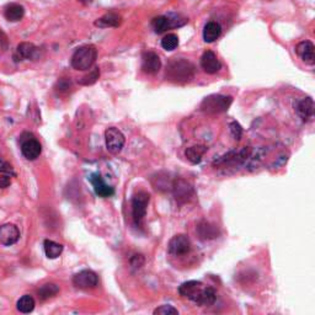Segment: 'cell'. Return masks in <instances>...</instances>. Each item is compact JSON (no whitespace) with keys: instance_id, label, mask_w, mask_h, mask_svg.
Returning a JSON list of instances; mask_svg holds the SVG:
<instances>
[{"instance_id":"cell-15","label":"cell","mask_w":315,"mask_h":315,"mask_svg":"<svg viewBox=\"0 0 315 315\" xmlns=\"http://www.w3.org/2000/svg\"><path fill=\"white\" fill-rule=\"evenodd\" d=\"M203 287H205V285L199 281H187L179 287V293H180V296L184 297V298L196 302L197 297L199 296Z\"/></svg>"},{"instance_id":"cell-2","label":"cell","mask_w":315,"mask_h":315,"mask_svg":"<svg viewBox=\"0 0 315 315\" xmlns=\"http://www.w3.org/2000/svg\"><path fill=\"white\" fill-rule=\"evenodd\" d=\"M98 58V49L95 46L87 45L83 47H79L72 55V67L75 70H80V72H85L89 70Z\"/></svg>"},{"instance_id":"cell-5","label":"cell","mask_w":315,"mask_h":315,"mask_svg":"<svg viewBox=\"0 0 315 315\" xmlns=\"http://www.w3.org/2000/svg\"><path fill=\"white\" fill-rule=\"evenodd\" d=\"M105 142L106 149L111 154H119L121 150L123 149V147H125L126 137L119 128L110 127L105 131Z\"/></svg>"},{"instance_id":"cell-24","label":"cell","mask_w":315,"mask_h":315,"mask_svg":"<svg viewBox=\"0 0 315 315\" xmlns=\"http://www.w3.org/2000/svg\"><path fill=\"white\" fill-rule=\"evenodd\" d=\"M207 150L208 148L206 146H193L185 150V155H186L187 160H190L192 164H199Z\"/></svg>"},{"instance_id":"cell-20","label":"cell","mask_w":315,"mask_h":315,"mask_svg":"<svg viewBox=\"0 0 315 315\" xmlns=\"http://www.w3.org/2000/svg\"><path fill=\"white\" fill-rule=\"evenodd\" d=\"M222 35V26L216 21H210L206 23L203 28V40L207 43L216 42L218 38Z\"/></svg>"},{"instance_id":"cell-17","label":"cell","mask_w":315,"mask_h":315,"mask_svg":"<svg viewBox=\"0 0 315 315\" xmlns=\"http://www.w3.org/2000/svg\"><path fill=\"white\" fill-rule=\"evenodd\" d=\"M90 182L93 184L94 190H95V193L99 197H102V198H107V197H111L114 195V190L113 187H111L110 185H107L104 181V179L101 178L100 174H93L90 176Z\"/></svg>"},{"instance_id":"cell-29","label":"cell","mask_w":315,"mask_h":315,"mask_svg":"<svg viewBox=\"0 0 315 315\" xmlns=\"http://www.w3.org/2000/svg\"><path fill=\"white\" fill-rule=\"evenodd\" d=\"M179 46V37L178 35L175 34H169L166 36H164L163 40H161V47H163L165 51L171 52L174 49L178 48Z\"/></svg>"},{"instance_id":"cell-25","label":"cell","mask_w":315,"mask_h":315,"mask_svg":"<svg viewBox=\"0 0 315 315\" xmlns=\"http://www.w3.org/2000/svg\"><path fill=\"white\" fill-rule=\"evenodd\" d=\"M35 305H36V302H35L34 297L30 296V294H25V296H22L16 303L17 310L23 314L31 313V311L35 309Z\"/></svg>"},{"instance_id":"cell-30","label":"cell","mask_w":315,"mask_h":315,"mask_svg":"<svg viewBox=\"0 0 315 315\" xmlns=\"http://www.w3.org/2000/svg\"><path fill=\"white\" fill-rule=\"evenodd\" d=\"M179 310L176 308H174L173 305L165 304L161 305V307L157 308L154 310V315H178Z\"/></svg>"},{"instance_id":"cell-12","label":"cell","mask_w":315,"mask_h":315,"mask_svg":"<svg viewBox=\"0 0 315 315\" xmlns=\"http://www.w3.org/2000/svg\"><path fill=\"white\" fill-rule=\"evenodd\" d=\"M40 54V48L30 42H21L17 46L15 54H14V60L15 62L21 61H35L38 58Z\"/></svg>"},{"instance_id":"cell-27","label":"cell","mask_w":315,"mask_h":315,"mask_svg":"<svg viewBox=\"0 0 315 315\" xmlns=\"http://www.w3.org/2000/svg\"><path fill=\"white\" fill-rule=\"evenodd\" d=\"M60 293V285L55 283H46L38 290V297L42 300L53 298Z\"/></svg>"},{"instance_id":"cell-19","label":"cell","mask_w":315,"mask_h":315,"mask_svg":"<svg viewBox=\"0 0 315 315\" xmlns=\"http://www.w3.org/2000/svg\"><path fill=\"white\" fill-rule=\"evenodd\" d=\"M96 27L100 28H108V27H119L122 23V16L119 15L117 13H107L101 17H99L95 22Z\"/></svg>"},{"instance_id":"cell-32","label":"cell","mask_w":315,"mask_h":315,"mask_svg":"<svg viewBox=\"0 0 315 315\" xmlns=\"http://www.w3.org/2000/svg\"><path fill=\"white\" fill-rule=\"evenodd\" d=\"M0 174H5V175L15 176L16 174L14 171V167L8 163V161L0 160Z\"/></svg>"},{"instance_id":"cell-9","label":"cell","mask_w":315,"mask_h":315,"mask_svg":"<svg viewBox=\"0 0 315 315\" xmlns=\"http://www.w3.org/2000/svg\"><path fill=\"white\" fill-rule=\"evenodd\" d=\"M73 283L80 290H93L99 283V277L94 271L83 270L73 277Z\"/></svg>"},{"instance_id":"cell-16","label":"cell","mask_w":315,"mask_h":315,"mask_svg":"<svg viewBox=\"0 0 315 315\" xmlns=\"http://www.w3.org/2000/svg\"><path fill=\"white\" fill-rule=\"evenodd\" d=\"M296 52L304 63L309 64V66H313L315 63V47L310 41H302V42H299L296 47Z\"/></svg>"},{"instance_id":"cell-3","label":"cell","mask_w":315,"mask_h":315,"mask_svg":"<svg viewBox=\"0 0 315 315\" xmlns=\"http://www.w3.org/2000/svg\"><path fill=\"white\" fill-rule=\"evenodd\" d=\"M232 102H233L232 96L214 94V95H210L206 99H203L201 104V110L207 114H218L228 111Z\"/></svg>"},{"instance_id":"cell-14","label":"cell","mask_w":315,"mask_h":315,"mask_svg":"<svg viewBox=\"0 0 315 315\" xmlns=\"http://www.w3.org/2000/svg\"><path fill=\"white\" fill-rule=\"evenodd\" d=\"M201 67L207 74H216L222 69V63L213 51H206L201 57Z\"/></svg>"},{"instance_id":"cell-22","label":"cell","mask_w":315,"mask_h":315,"mask_svg":"<svg viewBox=\"0 0 315 315\" xmlns=\"http://www.w3.org/2000/svg\"><path fill=\"white\" fill-rule=\"evenodd\" d=\"M197 233H198L199 238H201L202 240L216 239L218 234H219L217 226L211 224L207 220H202V222L199 223L198 226H197Z\"/></svg>"},{"instance_id":"cell-13","label":"cell","mask_w":315,"mask_h":315,"mask_svg":"<svg viewBox=\"0 0 315 315\" xmlns=\"http://www.w3.org/2000/svg\"><path fill=\"white\" fill-rule=\"evenodd\" d=\"M21 153L27 160H36L40 157L41 153H42V147L36 138H34V135H30V138L23 140L21 143Z\"/></svg>"},{"instance_id":"cell-6","label":"cell","mask_w":315,"mask_h":315,"mask_svg":"<svg viewBox=\"0 0 315 315\" xmlns=\"http://www.w3.org/2000/svg\"><path fill=\"white\" fill-rule=\"evenodd\" d=\"M179 15H161L153 19L152 27L155 34H163L167 30H171L174 27H180L186 22H180Z\"/></svg>"},{"instance_id":"cell-31","label":"cell","mask_w":315,"mask_h":315,"mask_svg":"<svg viewBox=\"0 0 315 315\" xmlns=\"http://www.w3.org/2000/svg\"><path fill=\"white\" fill-rule=\"evenodd\" d=\"M229 128H231L233 138H234L235 140H240L241 134H243V128H241L239 123H238L237 121H233V122H231V125H229Z\"/></svg>"},{"instance_id":"cell-18","label":"cell","mask_w":315,"mask_h":315,"mask_svg":"<svg viewBox=\"0 0 315 315\" xmlns=\"http://www.w3.org/2000/svg\"><path fill=\"white\" fill-rule=\"evenodd\" d=\"M297 114L303 122H308L314 116V101L311 98H304L296 104Z\"/></svg>"},{"instance_id":"cell-23","label":"cell","mask_w":315,"mask_h":315,"mask_svg":"<svg viewBox=\"0 0 315 315\" xmlns=\"http://www.w3.org/2000/svg\"><path fill=\"white\" fill-rule=\"evenodd\" d=\"M217 299V294L216 291L213 290L212 287H203L199 296L197 297L196 299V304L201 305V307H210V305L213 304Z\"/></svg>"},{"instance_id":"cell-33","label":"cell","mask_w":315,"mask_h":315,"mask_svg":"<svg viewBox=\"0 0 315 315\" xmlns=\"http://www.w3.org/2000/svg\"><path fill=\"white\" fill-rule=\"evenodd\" d=\"M144 261H146V260H144L143 255L137 254V255L132 256L131 265L134 267V269H140V267H142L143 265H144Z\"/></svg>"},{"instance_id":"cell-26","label":"cell","mask_w":315,"mask_h":315,"mask_svg":"<svg viewBox=\"0 0 315 315\" xmlns=\"http://www.w3.org/2000/svg\"><path fill=\"white\" fill-rule=\"evenodd\" d=\"M43 248H45V254L48 259H57L63 252V245L62 244H58L49 239L45 240Z\"/></svg>"},{"instance_id":"cell-28","label":"cell","mask_w":315,"mask_h":315,"mask_svg":"<svg viewBox=\"0 0 315 315\" xmlns=\"http://www.w3.org/2000/svg\"><path fill=\"white\" fill-rule=\"evenodd\" d=\"M100 78V68L95 67L94 69H91L89 72V74L84 75L83 78H80L78 80V83L80 85H84V87H89V85L95 84L98 81V79Z\"/></svg>"},{"instance_id":"cell-10","label":"cell","mask_w":315,"mask_h":315,"mask_svg":"<svg viewBox=\"0 0 315 315\" xmlns=\"http://www.w3.org/2000/svg\"><path fill=\"white\" fill-rule=\"evenodd\" d=\"M142 72L146 74H157L161 68V61L159 55L153 51H146L142 54Z\"/></svg>"},{"instance_id":"cell-7","label":"cell","mask_w":315,"mask_h":315,"mask_svg":"<svg viewBox=\"0 0 315 315\" xmlns=\"http://www.w3.org/2000/svg\"><path fill=\"white\" fill-rule=\"evenodd\" d=\"M173 193L176 202L186 203L191 201V198L195 195V190L190 182L184 180V179H179L173 184Z\"/></svg>"},{"instance_id":"cell-8","label":"cell","mask_w":315,"mask_h":315,"mask_svg":"<svg viewBox=\"0 0 315 315\" xmlns=\"http://www.w3.org/2000/svg\"><path fill=\"white\" fill-rule=\"evenodd\" d=\"M167 250H169V254L174 256H184L190 252L191 241L187 235L178 234L170 239Z\"/></svg>"},{"instance_id":"cell-11","label":"cell","mask_w":315,"mask_h":315,"mask_svg":"<svg viewBox=\"0 0 315 315\" xmlns=\"http://www.w3.org/2000/svg\"><path fill=\"white\" fill-rule=\"evenodd\" d=\"M20 239V231L15 224L5 223L0 225V244L4 246H11Z\"/></svg>"},{"instance_id":"cell-34","label":"cell","mask_w":315,"mask_h":315,"mask_svg":"<svg viewBox=\"0 0 315 315\" xmlns=\"http://www.w3.org/2000/svg\"><path fill=\"white\" fill-rule=\"evenodd\" d=\"M11 185V179L9 175H0V188H7Z\"/></svg>"},{"instance_id":"cell-21","label":"cell","mask_w":315,"mask_h":315,"mask_svg":"<svg viewBox=\"0 0 315 315\" xmlns=\"http://www.w3.org/2000/svg\"><path fill=\"white\" fill-rule=\"evenodd\" d=\"M23 15H25V8L22 5L17 4V3H11V4L7 5V8L4 9V16L8 21H20V20H22Z\"/></svg>"},{"instance_id":"cell-35","label":"cell","mask_w":315,"mask_h":315,"mask_svg":"<svg viewBox=\"0 0 315 315\" xmlns=\"http://www.w3.org/2000/svg\"><path fill=\"white\" fill-rule=\"evenodd\" d=\"M83 2H91V0H83Z\"/></svg>"},{"instance_id":"cell-4","label":"cell","mask_w":315,"mask_h":315,"mask_svg":"<svg viewBox=\"0 0 315 315\" xmlns=\"http://www.w3.org/2000/svg\"><path fill=\"white\" fill-rule=\"evenodd\" d=\"M150 196L146 191H139L135 193L132 198V216H133L134 224L140 226L147 214V207H148Z\"/></svg>"},{"instance_id":"cell-1","label":"cell","mask_w":315,"mask_h":315,"mask_svg":"<svg viewBox=\"0 0 315 315\" xmlns=\"http://www.w3.org/2000/svg\"><path fill=\"white\" fill-rule=\"evenodd\" d=\"M166 79L176 84L188 83L195 76V67L182 58H171L166 66Z\"/></svg>"}]
</instances>
